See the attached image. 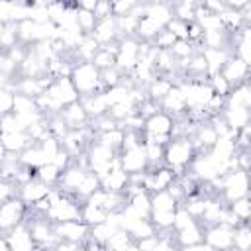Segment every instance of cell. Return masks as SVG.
<instances>
[{"mask_svg":"<svg viewBox=\"0 0 251 251\" xmlns=\"http://www.w3.org/2000/svg\"><path fill=\"white\" fill-rule=\"evenodd\" d=\"M12 100H14V94L8 88L0 86V116L12 112Z\"/></svg>","mask_w":251,"mask_h":251,"instance_id":"cb8c5ba5","label":"cell"},{"mask_svg":"<svg viewBox=\"0 0 251 251\" xmlns=\"http://www.w3.org/2000/svg\"><path fill=\"white\" fill-rule=\"evenodd\" d=\"M106 216H108V212L104 208L96 206V204H90L86 200H84V204H80V220L86 222L88 226H94V224L104 222Z\"/></svg>","mask_w":251,"mask_h":251,"instance_id":"2e32d148","label":"cell"},{"mask_svg":"<svg viewBox=\"0 0 251 251\" xmlns=\"http://www.w3.org/2000/svg\"><path fill=\"white\" fill-rule=\"evenodd\" d=\"M224 2H226V6L231 8V10H241V8L249 6V0H224Z\"/></svg>","mask_w":251,"mask_h":251,"instance_id":"484cf974","label":"cell"},{"mask_svg":"<svg viewBox=\"0 0 251 251\" xmlns=\"http://www.w3.org/2000/svg\"><path fill=\"white\" fill-rule=\"evenodd\" d=\"M96 20H102V18H108V16H114L112 14V0H96L94 8H92Z\"/></svg>","mask_w":251,"mask_h":251,"instance_id":"603a6c76","label":"cell"},{"mask_svg":"<svg viewBox=\"0 0 251 251\" xmlns=\"http://www.w3.org/2000/svg\"><path fill=\"white\" fill-rule=\"evenodd\" d=\"M233 249H237V251H249L251 249L249 222H243V224L233 227Z\"/></svg>","mask_w":251,"mask_h":251,"instance_id":"ac0fdd59","label":"cell"},{"mask_svg":"<svg viewBox=\"0 0 251 251\" xmlns=\"http://www.w3.org/2000/svg\"><path fill=\"white\" fill-rule=\"evenodd\" d=\"M6 239H8L10 249H33L35 247V241L31 239V233L25 222H20L12 229H8Z\"/></svg>","mask_w":251,"mask_h":251,"instance_id":"8fae6325","label":"cell"},{"mask_svg":"<svg viewBox=\"0 0 251 251\" xmlns=\"http://www.w3.org/2000/svg\"><path fill=\"white\" fill-rule=\"evenodd\" d=\"M176 41V35L171 31V29H167V27H161L157 33H155V37L151 39V43L157 47V49H171V45Z\"/></svg>","mask_w":251,"mask_h":251,"instance_id":"7402d4cb","label":"cell"},{"mask_svg":"<svg viewBox=\"0 0 251 251\" xmlns=\"http://www.w3.org/2000/svg\"><path fill=\"white\" fill-rule=\"evenodd\" d=\"M118 155H120V167L127 175L147 171V157H145V151H143V143L137 145V147H131V149H124Z\"/></svg>","mask_w":251,"mask_h":251,"instance_id":"8992f818","label":"cell"},{"mask_svg":"<svg viewBox=\"0 0 251 251\" xmlns=\"http://www.w3.org/2000/svg\"><path fill=\"white\" fill-rule=\"evenodd\" d=\"M173 80L169 78V76H165V75H157L147 86H145V90H147V96L151 98V100H155V102H161L163 98H165V94L173 88Z\"/></svg>","mask_w":251,"mask_h":251,"instance_id":"4fadbf2b","label":"cell"},{"mask_svg":"<svg viewBox=\"0 0 251 251\" xmlns=\"http://www.w3.org/2000/svg\"><path fill=\"white\" fill-rule=\"evenodd\" d=\"M14 194H16V190H14V182L0 178V204L6 202V200H8L10 196H14Z\"/></svg>","mask_w":251,"mask_h":251,"instance_id":"d4e9b609","label":"cell"},{"mask_svg":"<svg viewBox=\"0 0 251 251\" xmlns=\"http://www.w3.org/2000/svg\"><path fill=\"white\" fill-rule=\"evenodd\" d=\"M35 176H37L41 182H45L47 186H57L59 176H61V169H59L53 161H49V163H43L41 167L35 169Z\"/></svg>","mask_w":251,"mask_h":251,"instance_id":"e0dca14e","label":"cell"},{"mask_svg":"<svg viewBox=\"0 0 251 251\" xmlns=\"http://www.w3.org/2000/svg\"><path fill=\"white\" fill-rule=\"evenodd\" d=\"M104 247H110V249H135V239L129 235L127 229L124 227H118L106 241Z\"/></svg>","mask_w":251,"mask_h":251,"instance_id":"9a60e30c","label":"cell"},{"mask_svg":"<svg viewBox=\"0 0 251 251\" xmlns=\"http://www.w3.org/2000/svg\"><path fill=\"white\" fill-rule=\"evenodd\" d=\"M204 241L210 249H233V227L227 224H214L204 227Z\"/></svg>","mask_w":251,"mask_h":251,"instance_id":"5b68a950","label":"cell"},{"mask_svg":"<svg viewBox=\"0 0 251 251\" xmlns=\"http://www.w3.org/2000/svg\"><path fill=\"white\" fill-rule=\"evenodd\" d=\"M149 200H151V210H167V212H175L178 202L176 198L165 188V190H157V192H151L149 194Z\"/></svg>","mask_w":251,"mask_h":251,"instance_id":"5bb4252c","label":"cell"},{"mask_svg":"<svg viewBox=\"0 0 251 251\" xmlns=\"http://www.w3.org/2000/svg\"><path fill=\"white\" fill-rule=\"evenodd\" d=\"M0 249H10V245H8V239H6V235H4V233L0 235Z\"/></svg>","mask_w":251,"mask_h":251,"instance_id":"4316f807","label":"cell"},{"mask_svg":"<svg viewBox=\"0 0 251 251\" xmlns=\"http://www.w3.org/2000/svg\"><path fill=\"white\" fill-rule=\"evenodd\" d=\"M173 126H175V118L171 114H167L165 110H159L153 116L145 118L143 131H147V133H171Z\"/></svg>","mask_w":251,"mask_h":251,"instance_id":"7c38bea8","label":"cell"},{"mask_svg":"<svg viewBox=\"0 0 251 251\" xmlns=\"http://www.w3.org/2000/svg\"><path fill=\"white\" fill-rule=\"evenodd\" d=\"M25 212H27V204L18 194H14L6 202H2L0 204V227H2V231L6 233L8 229H12L20 222H24Z\"/></svg>","mask_w":251,"mask_h":251,"instance_id":"3957f363","label":"cell"},{"mask_svg":"<svg viewBox=\"0 0 251 251\" xmlns=\"http://www.w3.org/2000/svg\"><path fill=\"white\" fill-rule=\"evenodd\" d=\"M76 24L78 27L84 31V33H90L96 25V16L92 10H84V8H78L76 10Z\"/></svg>","mask_w":251,"mask_h":251,"instance_id":"44dd1931","label":"cell"},{"mask_svg":"<svg viewBox=\"0 0 251 251\" xmlns=\"http://www.w3.org/2000/svg\"><path fill=\"white\" fill-rule=\"evenodd\" d=\"M220 73H222V76H224L231 86H235V84H241V82L247 80V76H249V63H245V61H241L239 57L231 55V57L224 63V67L220 69Z\"/></svg>","mask_w":251,"mask_h":251,"instance_id":"52a82bcc","label":"cell"},{"mask_svg":"<svg viewBox=\"0 0 251 251\" xmlns=\"http://www.w3.org/2000/svg\"><path fill=\"white\" fill-rule=\"evenodd\" d=\"M18 188H20V190H18V196H20V198L29 206V204L37 202L39 198H45L53 186H47V184H45V182H41L37 176H33L31 180H27V182L20 184Z\"/></svg>","mask_w":251,"mask_h":251,"instance_id":"30bf717a","label":"cell"},{"mask_svg":"<svg viewBox=\"0 0 251 251\" xmlns=\"http://www.w3.org/2000/svg\"><path fill=\"white\" fill-rule=\"evenodd\" d=\"M2 233H4V231H2V227H0V235H2Z\"/></svg>","mask_w":251,"mask_h":251,"instance_id":"83f0119b","label":"cell"},{"mask_svg":"<svg viewBox=\"0 0 251 251\" xmlns=\"http://www.w3.org/2000/svg\"><path fill=\"white\" fill-rule=\"evenodd\" d=\"M229 212L239 220V222H249V216H251V202L247 196H241V198H235L227 204Z\"/></svg>","mask_w":251,"mask_h":251,"instance_id":"d6986e66","label":"cell"},{"mask_svg":"<svg viewBox=\"0 0 251 251\" xmlns=\"http://www.w3.org/2000/svg\"><path fill=\"white\" fill-rule=\"evenodd\" d=\"M59 116L65 120V124L69 126V129H78L90 124V118L84 110V106L80 104V100H75L71 104H65L59 112Z\"/></svg>","mask_w":251,"mask_h":251,"instance_id":"ba28073f","label":"cell"},{"mask_svg":"<svg viewBox=\"0 0 251 251\" xmlns=\"http://www.w3.org/2000/svg\"><path fill=\"white\" fill-rule=\"evenodd\" d=\"M196 155V149L192 145L190 135H175L165 145L163 165L175 171V175H182L186 169H190V163Z\"/></svg>","mask_w":251,"mask_h":251,"instance_id":"6da1fadb","label":"cell"},{"mask_svg":"<svg viewBox=\"0 0 251 251\" xmlns=\"http://www.w3.org/2000/svg\"><path fill=\"white\" fill-rule=\"evenodd\" d=\"M90 63L98 69V71H102V69H110V67H114L116 65V53H112L110 49H106V47H98V51L92 55V59H90Z\"/></svg>","mask_w":251,"mask_h":251,"instance_id":"ffe728a7","label":"cell"},{"mask_svg":"<svg viewBox=\"0 0 251 251\" xmlns=\"http://www.w3.org/2000/svg\"><path fill=\"white\" fill-rule=\"evenodd\" d=\"M71 80L78 92V98L104 90L100 82V71L90 61H76L71 71Z\"/></svg>","mask_w":251,"mask_h":251,"instance_id":"7a4b0ae2","label":"cell"},{"mask_svg":"<svg viewBox=\"0 0 251 251\" xmlns=\"http://www.w3.org/2000/svg\"><path fill=\"white\" fill-rule=\"evenodd\" d=\"M159 106H161V110H165L173 118L184 116L186 114V102H184V94H182L180 86L178 84H173V88L165 94V98L159 102Z\"/></svg>","mask_w":251,"mask_h":251,"instance_id":"9c48e42d","label":"cell"},{"mask_svg":"<svg viewBox=\"0 0 251 251\" xmlns=\"http://www.w3.org/2000/svg\"><path fill=\"white\" fill-rule=\"evenodd\" d=\"M53 229H55V233L61 239L75 241L80 247L84 245V239L90 233V226L86 222H82L80 218H76V220H65V222H55L53 224Z\"/></svg>","mask_w":251,"mask_h":251,"instance_id":"277c9868","label":"cell"}]
</instances>
